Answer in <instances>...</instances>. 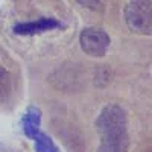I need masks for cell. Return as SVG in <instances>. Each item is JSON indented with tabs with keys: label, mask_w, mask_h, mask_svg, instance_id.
<instances>
[{
	"label": "cell",
	"mask_w": 152,
	"mask_h": 152,
	"mask_svg": "<svg viewBox=\"0 0 152 152\" xmlns=\"http://www.w3.org/2000/svg\"><path fill=\"white\" fill-rule=\"evenodd\" d=\"M81 6L91 9V11H100L105 5V0H76Z\"/></svg>",
	"instance_id": "obj_8"
},
{
	"label": "cell",
	"mask_w": 152,
	"mask_h": 152,
	"mask_svg": "<svg viewBox=\"0 0 152 152\" xmlns=\"http://www.w3.org/2000/svg\"><path fill=\"white\" fill-rule=\"evenodd\" d=\"M62 28V24L56 20V18H47V17H41L32 21H26V23H18L14 26V34L17 35H35V34H43L47 31H53Z\"/></svg>",
	"instance_id": "obj_4"
},
{
	"label": "cell",
	"mask_w": 152,
	"mask_h": 152,
	"mask_svg": "<svg viewBox=\"0 0 152 152\" xmlns=\"http://www.w3.org/2000/svg\"><path fill=\"white\" fill-rule=\"evenodd\" d=\"M11 93V76L0 66V104L5 102Z\"/></svg>",
	"instance_id": "obj_7"
},
{
	"label": "cell",
	"mask_w": 152,
	"mask_h": 152,
	"mask_svg": "<svg viewBox=\"0 0 152 152\" xmlns=\"http://www.w3.org/2000/svg\"><path fill=\"white\" fill-rule=\"evenodd\" d=\"M81 49L87 55L94 58H102L107 55L111 40L110 35L100 28H85L79 35Z\"/></svg>",
	"instance_id": "obj_3"
},
{
	"label": "cell",
	"mask_w": 152,
	"mask_h": 152,
	"mask_svg": "<svg viewBox=\"0 0 152 152\" xmlns=\"http://www.w3.org/2000/svg\"><path fill=\"white\" fill-rule=\"evenodd\" d=\"M125 21L131 32L151 35L152 0H129V3L125 8Z\"/></svg>",
	"instance_id": "obj_2"
},
{
	"label": "cell",
	"mask_w": 152,
	"mask_h": 152,
	"mask_svg": "<svg viewBox=\"0 0 152 152\" xmlns=\"http://www.w3.org/2000/svg\"><path fill=\"white\" fill-rule=\"evenodd\" d=\"M40 123H41V111L37 107H29L28 111L24 113L21 125H23V132L26 137L31 138L34 132L40 129Z\"/></svg>",
	"instance_id": "obj_5"
},
{
	"label": "cell",
	"mask_w": 152,
	"mask_h": 152,
	"mask_svg": "<svg viewBox=\"0 0 152 152\" xmlns=\"http://www.w3.org/2000/svg\"><path fill=\"white\" fill-rule=\"evenodd\" d=\"M96 129L100 137L97 152H128V117L125 110L117 104L102 108L96 119Z\"/></svg>",
	"instance_id": "obj_1"
},
{
	"label": "cell",
	"mask_w": 152,
	"mask_h": 152,
	"mask_svg": "<svg viewBox=\"0 0 152 152\" xmlns=\"http://www.w3.org/2000/svg\"><path fill=\"white\" fill-rule=\"evenodd\" d=\"M31 140H34L37 152H61L58 149V146L55 145V142L47 134H44L41 129H38L37 132H34L31 135Z\"/></svg>",
	"instance_id": "obj_6"
}]
</instances>
